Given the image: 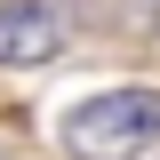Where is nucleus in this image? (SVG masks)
<instances>
[{
  "label": "nucleus",
  "mask_w": 160,
  "mask_h": 160,
  "mask_svg": "<svg viewBox=\"0 0 160 160\" xmlns=\"http://www.w3.org/2000/svg\"><path fill=\"white\" fill-rule=\"evenodd\" d=\"M72 40L64 0H0V64H48Z\"/></svg>",
  "instance_id": "nucleus-2"
},
{
  "label": "nucleus",
  "mask_w": 160,
  "mask_h": 160,
  "mask_svg": "<svg viewBox=\"0 0 160 160\" xmlns=\"http://www.w3.org/2000/svg\"><path fill=\"white\" fill-rule=\"evenodd\" d=\"M160 136V96L152 88H112L64 112V152L72 160H136Z\"/></svg>",
  "instance_id": "nucleus-1"
}]
</instances>
